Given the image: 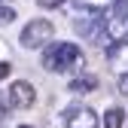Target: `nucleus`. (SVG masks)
<instances>
[{
	"label": "nucleus",
	"instance_id": "nucleus-13",
	"mask_svg": "<svg viewBox=\"0 0 128 128\" xmlns=\"http://www.w3.org/2000/svg\"><path fill=\"white\" fill-rule=\"evenodd\" d=\"M6 107H9V104H6L3 98H0V125H3V119H6Z\"/></svg>",
	"mask_w": 128,
	"mask_h": 128
},
{
	"label": "nucleus",
	"instance_id": "nucleus-2",
	"mask_svg": "<svg viewBox=\"0 0 128 128\" xmlns=\"http://www.w3.org/2000/svg\"><path fill=\"white\" fill-rule=\"evenodd\" d=\"M49 43H55V24L49 18H30L22 34H18V46L22 49H46Z\"/></svg>",
	"mask_w": 128,
	"mask_h": 128
},
{
	"label": "nucleus",
	"instance_id": "nucleus-5",
	"mask_svg": "<svg viewBox=\"0 0 128 128\" xmlns=\"http://www.w3.org/2000/svg\"><path fill=\"white\" fill-rule=\"evenodd\" d=\"M64 122L67 128H101V119L92 107H70L64 113Z\"/></svg>",
	"mask_w": 128,
	"mask_h": 128
},
{
	"label": "nucleus",
	"instance_id": "nucleus-8",
	"mask_svg": "<svg viewBox=\"0 0 128 128\" xmlns=\"http://www.w3.org/2000/svg\"><path fill=\"white\" fill-rule=\"evenodd\" d=\"M125 125V110L122 107H110L104 113V128H122Z\"/></svg>",
	"mask_w": 128,
	"mask_h": 128
},
{
	"label": "nucleus",
	"instance_id": "nucleus-10",
	"mask_svg": "<svg viewBox=\"0 0 128 128\" xmlns=\"http://www.w3.org/2000/svg\"><path fill=\"white\" fill-rule=\"evenodd\" d=\"M67 0H37V6H43V9H61Z\"/></svg>",
	"mask_w": 128,
	"mask_h": 128
},
{
	"label": "nucleus",
	"instance_id": "nucleus-9",
	"mask_svg": "<svg viewBox=\"0 0 128 128\" xmlns=\"http://www.w3.org/2000/svg\"><path fill=\"white\" fill-rule=\"evenodd\" d=\"M12 22H15V9L0 3V28H6V24H12Z\"/></svg>",
	"mask_w": 128,
	"mask_h": 128
},
{
	"label": "nucleus",
	"instance_id": "nucleus-4",
	"mask_svg": "<svg viewBox=\"0 0 128 128\" xmlns=\"http://www.w3.org/2000/svg\"><path fill=\"white\" fill-rule=\"evenodd\" d=\"M6 104L12 110H30L37 104V88L34 82H28V79H12L9 88H6Z\"/></svg>",
	"mask_w": 128,
	"mask_h": 128
},
{
	"label": "nucleus",
	"instance_id": "nucleus-3",
	"mask_svg": "<svg viewBox=\"0 0 128 128\" xmlns=\"http://www.w3.org/2000/svg\"><path fill=\"white\" fill-rule=\"evenodd\" d=\"M104 34L110 43H122L128 34V0H113V9L104 18Z\"/></svg>",
	"mask_w": 128,
	"mask_h": 128
},
{
	"label": "nucleus",
	"instance_id": "nucleus-11",
	"mask_svg": "<svg viewBox=\"0 0 128 128\" xmlns=\"http://www.w3.org/2000/svg\"><path fill=\"white\" fill-rule=\"evenodd\" d=\"M9 73H12V64H9V61H0V82H3Z\"/></svg>",
	"mask_w": 128,
	"mask_h": 128
},
{
	"label": "nucleus",
	"instance_id": "nucleus-7",
	"mask_svg": "<svg viewBox=\"0 0 128 128\" xmlns=\"http://www.w3.org/2000/svg\"><path fill=\"white\" fill-rule=\"evenodd\" d=\"M94 88H98V76H92V73H76L70 79V86H67L70 94H88Z\"/></svg>",
	"mask_w": 128,
	"mask_h": 128
},
{
	"label": "nucleus",
	"instance_id": "nucleus-1",
	"mask_svg": "<svg viewBox=\"0 0 128 128\" xmlns=\"http://www.w3.org/2000/svg\"><path fill=\"white\" fill-rule=\"evenodd\" d=\"M43 70L46 73H86V55L76 43L55 40L43 49Z\"/></svg>",
	"mask_w": 128,
	"mask_h": 128
},
{
	"label": "nucleus",
	"instance_id": "nucleus-14",
	"mask_svg": "<svg viewBox=\"0 0 128 128\" xmlns=\"http://www.w3.org/2000/svg\"><path fill=\"white\" fill-rule=\"evenodd\" d=\"M18 128H34V125H18Z\"/></svg>",
	"mask_w": 128,
	"mask_h": 128
},
{
	"label": "nucleus",
	"instance_id": "nucleus-12",
	"mask_svg": "<svg viewBox=\"0 0 128 128\" xmlns=\"http://www.w3.org/2000/svg\"><path fill=\"white\" fill-rule=\"evenodd\" d=\"M119 94H125V98H128V73L119 76Z\"/></svg>",
	"mask_w": 128,
	"mask_h": 128
},
{
	"label": "nucleus",
	"instance_id": "nucleus-6",
	"mask_svg": "<svg viewBox=\"0 0 128 128\" xmlns=\"http://www.w3.org/2000/svg\"><path fill=\"white\" fill-rule=\"evenodd\" d=\"M107 64H110V67H113L119 76L128 73V40L110 46V52H107Z\"/></svg>",
	"mask_w": 128,
	"mask_h": 128
}]
</instances>
